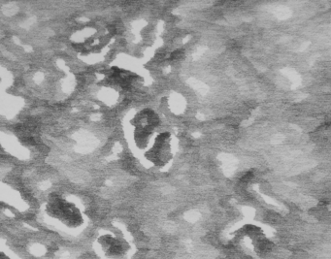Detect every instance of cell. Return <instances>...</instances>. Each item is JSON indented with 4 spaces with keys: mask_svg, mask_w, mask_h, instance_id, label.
I'll list each match as a JSON object with an SVG mask.
<instances>
[{
    "mask_svg": "<svg viewBox=\"0 0 331 259\" xmlns=\"http://www.w3.org/2000/svg\"><path fill=\"white\" fill-rule=\"evenodd\" d=\"M183 52L182 50H177V51L173 52L172 54L170 55V59H171V60H173V59H178L183 55Z\"/></svg>",
    "mask_w": 331,
    "mask_h": 259,
    "instance_id": "6da1fadb",
    "label": "cell"
},
{
    "mask_svg": "<svg viewBox=\"0 0 331 259\" xmlns=\"http://www.w3.org/2000/svg\"><path fill=\"white\" fill-rule=\"evenodd\" d=\"M253 177V171H249V172H247L242 178H241V180H242V182H248Z\"/></svg>",
    "mask_w": 331,
    "mask_h": 259,
    "instance_id": "7a4b0ae2",
    "label": "cell"
}]
</instances>
